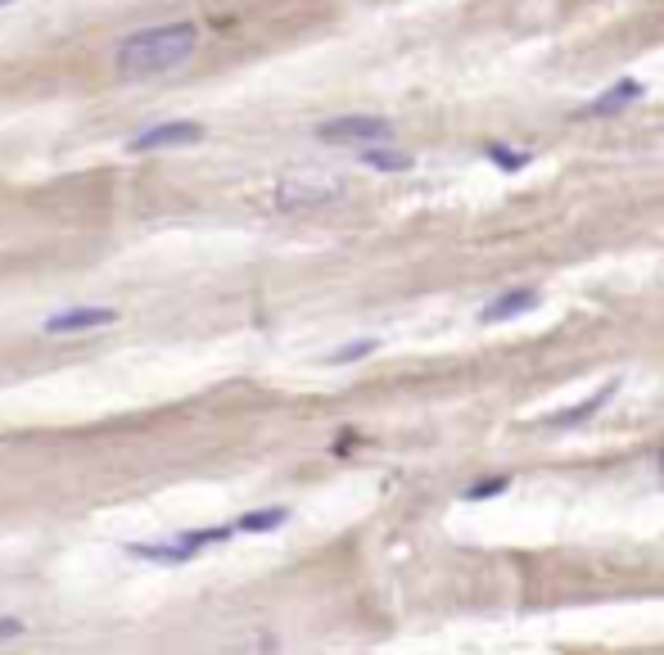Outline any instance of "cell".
I'll use <instances>...</instances> for the list:
<instances>
[{
    "instance_id": "52a82bcc",
    "label": "cell",
    "mask_w": 664,
    "mask_h": 655,
    "mask_svg": "<svg viewBox=\"0 0 664 655\" xmlns=\"http://www.w3.org/2000/svg\"><path fill=\"white\" fill-rule=\"evenodd\" d=\"M538 304H542V294H538V289H529V285H511V289H502V294H497V299H489L484 308H479V321H484V325L516 321V317L533 312Z\"/></svg>"
},
{
    "instance_id": "7c38bea8",
    "label": "cell",
    "mask_w": 664,
    "mask_h": 655,
    "mask_svg": "<svg viewBox=\"0 0 664 655\" xmlns=\"http://www.w3.org/2000/svg\"><path fill=\"white\" fill-rule=\"evenodd\" d=\"M484 159H489L497 172H506V176L520 172V168H529V155H525V150H511L506 140H489V145H484Z\"/></svg>"
},
{
    "instance_id": "9a60e30c",
    "label": "cell",
    "mask_w": 664,
    "mask_h": 655,
    "mask_svg": "<svg viewBox=\"0 0 664 655\" xmlns=\"http://www.w3.org/2000/svg\"><path fill=\"white\" fill-rule=\"evenodd\" d=\"M19 633H23L19 619H0V638H19Z\"/></svg>"
},
{
    "instance_id": "277c9868",
    "label": "cell",
    "mask_w": 664,
    "mask_h": 655,
    "mask_svg": "<svg viewBox=\"0 0 664 655\" xmlns=\"http://www.w3.org/2000/svg\"><path fill=\"white\" fill-rule=\"evenodd\" d=\"M317 140H325V145H380V140H394V123L371 118V113H348V118L321 123Z\"/></svg>"
},
{
    "instance_id": "5bb4252c",
    "label": "cell",
    "mask_w": 664,
    "mask_h": 655,
    "mask_svg": "<svg viewBox=\"0 0 664 655\" xmlns=\"http://www.w3.org/2000/svg\"><path fill=\"white\" fill-rule=\"evenodd\" d=\"M506 489H511V474H489V480L470 484L462 497H466V502H489V497H502Z\"/></svg>"
},
{
    "instance_id": "2e32d148",
    "label": "cell",
    "mask_w": 664,
    "mask_h": 655,
    "mask_svg": "<svg viewBox=\"0 0 664 655\" xmlns=\"http://www.w3.org/2000/svg\"><path fill=\"white\" fill-rule=\"evenodd\" d=\"M5 5H14V0H0V10H5Z\"/></svg>"
},
{
    "instance_id": "8992f818",
    "label": "cell",
    "mask_w": 664,
    "mask_h": 655,
    "mask_svg": "<svg viewBox=\"0 0 664 655\" xmlns=\"http://www.w3.org/2000/svg\"><path fill=\"white\" fill-rule=\"evenodd\" d=\"M118 312L113 308H69V312H54L41 321L46 335H86V331H104V325H113Z\"/></svg>"
},
{
    "instance_id": "6da1fadb",
    "label": "cell",
    "mask_w": 664,
    "mask_h": 655,
    "mask_svg": "<svg viewBox=\"0 0 664 655\" xmlns=\"http://www.w3.org/2000/svg\"><path fill=\"white\" fill-rule=\"evenodd\" d=\"M199 46V27L195 23H163V27H140L118 41L113 59L123 77H159L181 69Z\"/></svg>"
},
{
    "instance_id": "30bf717a",
    "label": "cell",
    "mask_w": 664,
    "mask_h": 655,
    "mask_svg": "<svg viewBox=\"0 0 664 655\" xmlns=\"http://www.w3.org/2000/svg\"><path fill=\"white\" fill-rule=\"evenodd\" d=\"M615 390H619V384L611 380V384H606V390H597V394H592L588 403H579V407H569V411H561V416H552V421H548V425H552V430H575V425H583V421H588V416H592V411H601V407H606V403L615 398Z\"/></svg>"
},
{
    "instance_id": "5b68a950",
    "label": "cell",
    "mask_w": 664,
    "mask_h": 655,
    "mask_svg": "<svg viewBox=\"0 0 664 655\" xmlns=\"http://www.w3.org/2000/svg\"><path fill=\"white\" fill-rule=\"evenodd\" d=\"M208 132L204 123H159L132 140V155H159V150H186V145H199Z\"/></svg>"
},
{
    "instance_id": "8fae6325",
    "label": "cell",
    "mask_w": 664,
    "mask_h": 655,
    "mask_svg": "<svg viewBox=\"0 0 664 655\" xmlns=\"http://www.w3.org/2000/svg\"><path fill=\"white\" fill-rule=\"evenodd\" d=\"M290 520L285 506H267V511H249V516H239L231 529L235 533H271V529H281Z\"/></svg>"
},
{
    "instance_id": "7a4b0ae2",
    "label": "cell",
    "mask_w": 664,
    "mask_h": 655,
    "mask_svg": "<svg viewBox=\"0 0 664 655\" xmlns=\"http://www.w3.org/2000/svg\"><path fill=\"white\" fill-rule=\"evenodd\" d=\"M226 539H235V529H231V524H213V529L172 533V539H163V543H132L127 556H132V560H155V565H186V560H195L204 547H218V543H226Z\"/></svg>"
},
{
    "instance_id": "9c48e42d",
    "label": "cell",
    "mask_w": 664,
    "mask_h": 655,
    "mask_svg": "<svg viewBox=\"0 0 664 655\" xmlns=\"http://www.w3.org/2000/svg\"><path fill=\"white\" fill-rule=\"evenodd\" d=\"M357 159H361V168H371V172H411V155L407 150H394V145H389V140H380V145H361V150H357Z\"/></svg>"
},
{
    "instance_id": "ba28073f",
    "label": "cell",
    "mask_w": 664,
    "mask_h": 655,
    "mask_svg": "<svg viewBox=\"0 0 664 655\" xmlns=\"http://www.w3.org/2000/svg\"><path fill=\"white\" fill-rule=\"evenodd\" d=\"M647 96V86L638 82V77H619L611 91H601L597 100H588L583 109H579V118H615V113H624L628 104H638Z\"/></svg>"
},
{
    "instance_id": "4fadbf2b",
    "label": "cell",
    "mask_w": 664,
    "mask_h": 655,
    "mask_svg": "<svg viewBox=\"0 0 664 655\" xmlns=\"http://www.w3.org/2000/svg\"><path fill=\"white\" fill-rule=\"evenodd\" d=\"M380 348V339H353V344H344V348H335L325 357L330 367H348V362H361V357H371Z\"/></svg>"
},
{
    "instance_id": "3957f363",
    "label": "cell",
    "mask_w": 664,
    "mask_h": 655,
    "mask_svg": "<svg viewBox=\"0 0 664 655\" xmlns=\"http://www.w3.org/2000/svg\"><path fill=\"white\" fill-rule=\"evenodd\" d=\"M344 176H330V172H294V176H281L276 186V208L281 213H304V208H321V203H335L344 199Z\"/></svg>"
}]
</instances>
